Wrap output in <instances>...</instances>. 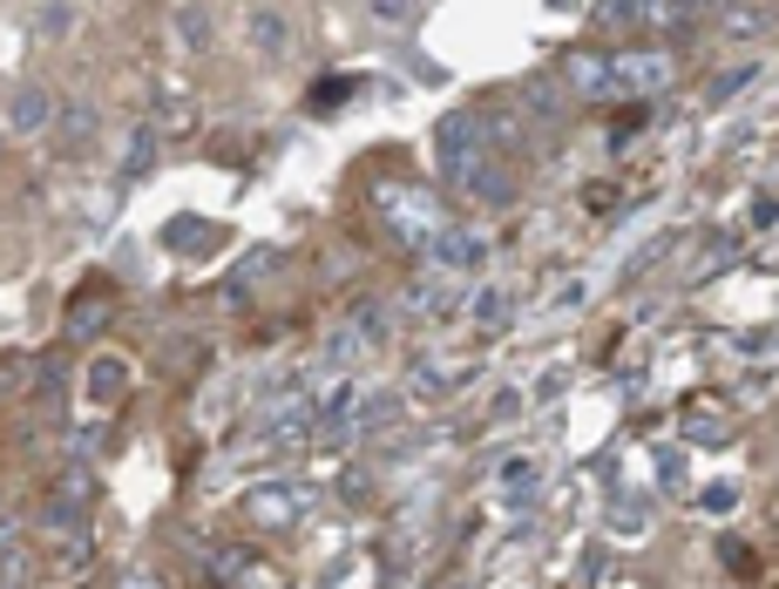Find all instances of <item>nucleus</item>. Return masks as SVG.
<instances>
[{
	"instance_id": "obj_1",
	"label": "nucleus",
	"mask_w": 779,
	"mask_h": 589,
	"mask_svg": "<svg viewBox=\"0 0 779 589\" xmlns=\"http://www.w3.org/2000/svg\"><path fill=\"white\" fill-rule=\"evenodd\" d=\"M440 164H448L461 183L481 170V123L475 116H455V123H440Z\"/></svg>"
},
{
	"instance_id": "obj_2",
	"label": "nucleus",
	"mask_w": 779,
	"mask_h": 589,
	"mask_svg": "<svg viewBox=\"0 0 779 589\" xmlns=\"http://www.w3.org/2000/svg\"><path fill=\"white\" fill-rule=\"evenodd\" d=\"M8 123H14V136H34V129L48 123V88H21V95L8 102Z\"/></svg>"
},
{
	"instance_id": "obj_3",
	"label": "nucleus",
	"mask_w": 779,
	"mask_h": 589,
	"mask_svg": "<svg viewBox=\"0 0 779 589\" xmlns=\"http://www.w3.org/2000/svg\"><path fill=\"white\" fill-rule=\"evenodd\" d=\"M664 69H672V62H657V55H624L617 69H610V82H624V88H651V82H664Z\"/></svg>"
},
{
	"instance_id": "obj_4",
	"label": "nucleus",
	"mask_w": 779,
	"mask_h": 589,
	"mask_svg": "<svg viewBox=\"0 0 779 589\" xmlns=\"http://www.w3.org/2000/svg\"><path fill=\"white\" fill-rule=\"evenodd\" d=\"M251 41H258V48H264V55H285V21H278V14H271V8H264V14H258V21H251Z\"/></svg>"
}]
</instances>
